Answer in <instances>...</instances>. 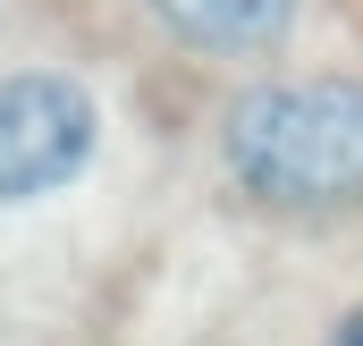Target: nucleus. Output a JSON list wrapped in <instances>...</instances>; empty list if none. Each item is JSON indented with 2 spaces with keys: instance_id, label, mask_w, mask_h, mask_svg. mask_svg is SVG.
Wrapping results in <instances>:
<instances>
[{
  "instance_id": "nucleus-1",
  "label": "nucleus",
  "mask_w": 363,
  "mask_h": 346,
  "mask_svg": "<svg viewBox=\"0 0 363 346\" xmlns=\"http://www.w3.org/2000/svg\"><path fill=\"white\" fill-rule=\"evenodd\" d=\"M228 177L262 211H355L363 203V85L355 77H296L245 93L220 127Z\"/></svg>"
},
{
  "instance_id": "nucleus-2",
  "label": "nucleus",
  "mask_w": 363,
  "mask_h": 346,
  "mask_svg": "<svg viewBox=\"0 0 363 346\" xmlns=\"http://www.w3.org/2000/svg\"><path fill=\"white\" fill-rule=\"evenodd\" d=\"M101 144V110L77 77L60 68H26L0 77V203H34L60 194Z\"/></svg>"
},
{
  "instance_id": "nucleus-3",
  "label": "nucleus",
  "mask_w": 363,
  "mask_h": 346,
  "mask_svg": "<svg viewBox=\"0 0 363 346\" xmlns=\"http://www.w3.org/2000/svg\"><path fill=\"white\" fill-rule=\"evenodd\" d=\"M152 17L169 26V43L203 60H262L287 43L296 0H152Z\"/></svg>"
},
{
  "instance_id": "nucleus-4",
  "label": "nucleus",
  "mask_w": 363,
  "mask_h": 346,
  "mask_svg": "<svg viewBox=\"0 0 363 346\" xmlns=\"http://www.w3.org/2000/svg\"><path fill=\"white\" fill-rule=\"evenodd\" d=\"M330 346H363V304L347 313V321H338V330H330Z\"/></svg>"
}]
</instances>
